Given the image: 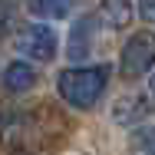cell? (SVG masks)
Wrapping results in <instances>:
<instances>
[{"instance_id":"obj_1","label":"cell","mask_w":155,"mask_h":155,"mask_svg":"<svg viewBox=\"0 0 155 155\" xmlns=\"http://www.w3.org/2000/svg\"><path fill=\"white\" fill-rule=\"evenodd\" d=\"M106 79H109V66H69L60 73L56 89L73 109H93L99 96L106 93Z\"/></svg>"},{"instance_id":"obj_2","label":"cell","mask_w":155,"mask_h":155,"mask_svg":"<svg viewBox=\"0 0 155 155\" xmlns=\"http://www.w3.org/2000/svg\"><path fill=\"white\" fill-rule=\"evenodd\" d=\"M155 66V33L139 30L129 36V43L119 53V73L122 79H142Z\"/></svg>"},{"instance_id":"obj_3","label":"cell","mask_w":155,"mask_h":155,"mask_svg":"<svg viewBox=\"0 0 155 155\" xmlns=\"http://www.w3.org/2000/svg\"><path fill=\"white\" fill-rule=\"evenodd\" d=\"M17 53L33 63H50L60 53V33L50 23H27L17 33Z\"/></svg>"},{"instance_id":"obj_4","label":"cell","mask_w":155,"mask_h":155,"mask_svg":"<svg viewBox=\"0 0 155 155\" xmlns=\"http://www.w3.org/2000/svg\"><path fill=\"white\" fill-rule=\"evenodd\" d=\"M149 112H152V106H149L145 96H122L116 102V109H112V119L119 125H139Z\"/></svg>"},{"instance_id":"obj_5","label":"cell","mask_w":155,"mask_h":155,"mask_svg":"<svg viewBox=\"0 0 155 155\" xmlns=\"http://www.w3.org/2000/svg\"><path fill=\"white\" fill-rule=\"evenodd\" d=\"M102 23L109 30H125L135 17V3L132 0H102Z\"/></svg>"},{"instance_id":"obj_6","label":"cell","mask_w":155,"mask_h":155,"mask_svg":"<svg viewBox=\"0 0 155 155\" xmlns=\"http://www.w3.org/2000/svg\"><path fill=\"white\" fill-rule=\"evenodd\" d=\"M3 86L10 89V93H27L36 86V69H33V63H10L7 69H3Z\"/></svg>"},{"instance_id":"obj_7","label":"cell","mask_w":155,"mask_h":155,"mask_svg":"<svg viewBox=\"0 0 155 155\" xmlns=\"http://www.w3.org/2000/svg\"><path fill=\"white\" fill-rule=\"evenodd\" d=\"M89 46H93V17H83L69 33V56L73 60L89 56Z\"/></svg>"},{"instance_id":"obj_8","label":"cell","mask_w":155,"mask_h":155,"mask_svg":"<svg viewBox=\"0 0 155 155\" xmlns=\"http://www.w3.org/2000/svg\"><path fill=\"white\" fill-rule=\"evenodd\" d=\"M69 3L73 0H30V13L46 20V23H53V20H63L69 13Z\"/></svg>"},{"instance_id":"obj_9","label":"cell","mask_w":155,"mask_h":155,"mask_svg":"<svg viewBox=\"0 0 155 155\" xmlns=\"http://www.w3.org/2000/svg\"><path fill=\"white\" fill-rule=\"evenodd\" d=\"M135 145H139V152H142V155H155V129H145V132H139Z\"/></svg>"},{"instance_id":"obj_10","label":"cell","mask_w":155,"mask_h":155,"mask_svg":"<svg viewBox=\"0 0 155 155\" xmlns=\"http://www.w3.org/2000/svg\"><path fill=\"white\" fill-rule=\"evenodd\" d=\"M132 3H139V10H142L145 20H152V17H155V0H132Z\"/></svg>"},{"instance_id":"obj_11","label":"cell","mask_w":155,"mask_h":155,"mask_svg":"<svg viewBox=\"0 0 155 155\" xmlns=\"http://www.w3.org/2000/svg\"><path fill=\"white\" fill-rule=\"evenodd\" d=\"M145 99H149V106H155V76L149 79V93H145Z\"/></svg>"}]
</instances>
